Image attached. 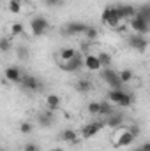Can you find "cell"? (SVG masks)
Returning a JSON list of instances; mask_svg holds the SVG:
<instances>
[{
  "label": "cell",
  "instance_id": "1",
  "mask_svg": "<svg viewBox=\"0 0 150 151\" xmlns=\"http://www.w3.org/2000/svg\"><path fill=\"white\" fill-rule=\"evenodd\" d=\"M122 16H120V11H118V5H108L103 14H101V23L106 25L108 28L113 30H118L120 28V23H122Z\"/></svg>",
  "mask_w": 150,
  "mask_h": 151
},
{
  "label": "cell",
  "instance_id": "2",
  "mask_svg": "<svg viewBox=\"0 0 150 151\" xmlns=\"http://www.w3.org/2000/svg\"><path fill=\"white\" fill-rule=\"evenodd\" d=\"M101 77H103V81H106L110 84L111 90H122V86H124V81L120 79V74L115 69H111V67L103 69L101 70Z\"/></svg>",
  "mask_w": 150,
  "mask_h": 151
},
{
  "label": "cell",
  "instance_id": "3",
  "mask_svg": "<svg viewBox=\"0 0 150 151\" xmlns=\"http://www.w3.org/2000/svg\"><path fill=\"white\" fill-rule=\"evenodd\" d=\"M48 28H50V23H48V19L42 18V16H36V18L30 21V30H32V35H34V37L44 35V34L48 32Z\"/></svg>",
  "mask_w": 150,
  "mask_h": 151
},
{
  "label": "cell",
  "instance_id": "4",
  "mask_svg": "<svg viewBox=\"0 0 150 151\" xmlns=\"http://www.w3.org/2000/svg\"><path fill=\"white\" fill-rule=\"evenodd\" d=\"M104 127H106L104 121H90V123H87V125L81 128V137H83V139H92V137L97 135Z\"/></svg>",
  "mask_w": 150,
  "mask_h": 151
},
{
  "label": "cell",
  "instance_id": "5",
  "mask_svg": "<svg viewBox=\"0 0 150 151\" xmlns=\"http://www.w3.org/2000/svg\"><path fill=\"white\" fill-rule=\"evenodd\" d=\"M127 44L134 51H145L149 47V40L145 39V35H140V34H129L127 35Z\"/></svg>",
  "mask_w": 150,
  "mask_h": 151
},
{
  "label": "cell",
  "instance_id": "6",
  "mask_svg": "<svg viewBox=\"0 0 150 151\" xmlns=\"http://www.w3.org/2000/svg\"><path fill=\"white\" fill-rule=\"evenodd\" d=\"M129 27H131V30H133L134 34H140V35H145V34L150 32V23L145 21L143 18H140V16H134V18L129 21Z\"/></svg>",
  "mask_w": 150,
  "mask_h": 151
},
{
  "label": "cell",
  "instance_id": "7",
  "mask_svg": "<svg viewBox=\"0 0 150 151\" xmlns=\"http://www.w3.org/2000/svg\"><path fill=\"white\" fill-rule=\"evenodd\" d=\"M87 27H88V25H85V23H81V21H71V23H67V25L64 27L62 34H64V35H83L85 30H87Z\"/></svg>",
  "mask_w": 150,
  "mask_h": 151
},
{
  "label": "cell",
  "instance_id": "8",
  "mask_svg": "<svg viewBox=\"0 0 150 151\" xmlns=\"http://www.w3.org/2000/svg\"><path fill=\"white\" fill-rule=\"evenodd\" d=\"M4 76H5L7 81H11V83H14V84H21V81H23V77H25V74L21 72V69L16 67V65L7 67V69L4 70Z\"/></svg>",
  "mask_w": 150,
  "mask_h": 151
},
{
  "label": "cell",
  "instance_id": "9",
  "mask_svg": "<svg viewBox=\"0 0 150 151\" xmlns=\"http://www.w3.org/2000/svg\"><path fill=\"white\" fill-rule=\"evenodd\" d=\"M83 67L88 69L90 72H97V70H103V63L99 62L97 55H85L83 56Z\"/></svg>",
  "mask_w": 150,
  "mask_h": 151
},
{
  "label": "cell",
  "instance_id": "10",
  "mask_svg": "<svg viewBox=\"0 0 150 151\" xmlns=\"http://www.w3.org/2000/svg\"><path fill=\"white\" fill-rule=\"evenodd\" d=\"M60 67H62L66 72H78V70L83 67V56H81V55H76L73 60H69V62H62Z\"/></svg>",
  "mask_w": 150,
  "mask_h": 151
},
{
  "label": "cell",
  "instance_id": "11",
  "mask_svg": "<svg viewBox=\"0 0 150 151\" xmlns=\"http://www.w3.org/2000/svg\"><path fill=\"white\" fill-rule=\"evenodd\" d=\"M23 90H28V91H39L41 90V83L36 76H30V74H25L21 84H20Z\"/></svg>",
  "mask_w": 150,
  "mask_h": 151
},
{
  "label": "cell",
  "instance_id": "12",
  "mask_svg": "<svg viewBox=\"0 0 150 151\" xmlns=\"http://www.w3.org/2000/svg\"><path fill=\"white\" fill-rule=\"evenodd\" d=\"M44 104H46V109H50V111H58L60 109V106H62V99L57 95V93H50V95H46V99H44Z\"/></svg>",
  "mask_w": 150,
  "mask_h": 151
},
{
  "label": "cell",
  "instance_id": "13",
  "mask_svg": "<svg viewBox=\"0 0 150 151\" xmlns=\"http://www.w3.org/2000/svg\"><path fill=\"white\" fill-rule=\"evenodd\" d=\"M104 125L106 127H110V128H118V127H122L124 125V114L122 113H113V114H110L106 119H104Z\"/></svg>",
  "mask_w": 150,
  "mask_h": 151
},
{
  "label": "cell",
  "instance_id": "14",
  "mask_svg": "<svg viewBox=\"0 0 150 151\" xmlns=\"http://www.w3.org/2000/svg\"><path fill=\"white\" fill-rule=\"evenodd\" d=\"M118 11H120V16H122V19L124 21H131L136 14H138V9L134 7V5H129V4H125V5H118Z\"/></svg>",
  "mask_w": 150,
  "mask_h": 151
},
{
  "label": "cell",
  "instance_id": "15",
  "mask_svg": "<svg viewBox=\"0 0 150 151\" xmlns=\"http://www.w3.org/2000/svg\"><path fill=\"white\" fill-rule=\"evenodd\" d=\"M39 123H41V127H44V128H48V127H51L53 123H55V111H50V109H46L44 113L39 114Z\"/></svg>",
  "mask_w": 150,
  "mask_h": 151
},
{
  "label": "cell",
  "instance_id": "16",
  "mask_svg": "<svg viewBox=\"0 0 150 151\" xmlns=\"http://www.w3.org/2000/svg\"><path fill=\"white\" fill-rule=\"evenodd\" d=\"M60 139L64 142H67V144H76L79 141V135H78V132H74L73 128H66V130L60 132Z\"/></svg>",
  "mask_w": 150,
  "mask_h": 151
},
{
  "label": "cell",
  "instance_id": "17",
  "mask_svg": "<svg viewBox=\"0 0 150 151\" xmlns=\"http://www.w3.org/2000/svg\"><path fill=\"white\" fill-rule=\"evenodd\" d=\"M134 141H136V137H134V135H133V134L129 132V125H127V132H125V134H124V135H122V137L118 139V142L115 144V148H124V146H131V144H133Z\"/></svg>",
  "mask_w": 150,
  "mask_h": 151
},
{
  "label": "cell",
  "instance_id": "18",
  "mask_svg": "<svg viewBox=\"0 0 150 151\" xmlns=\"http://www.w3.org/2000/svg\"><path fill=\"white\" fill-rule=\"evenodd\" d=\"M76 55V49L74 47H62L60 49V53H58V58H60V63L62 62H69V60H73Z\"/></svg>",
  "mask_w": 150,
  "mask_h": 151
},
{
  "label": "cell",
  "instance_id": "19",
  "mask_svg": "<svg viewBox=\"0 0 150 151\" xmlns=\"http://www.w3.org/2000/svg\"><path fill=\"white\" fill-rule=\"evenodd\" d=\"M124 95H125V91H122V90H111L108 93V100L115 106H120L122 100H124Z\"/></svg>",
  "mask_w": 150,
  "mask_h": 151
},
{
  "label": "cell",
  "instance_id": "20",
  "mask_svg": "<svg viewBox=\"0 0 150 151\" xmlns=\"http://www.w3.org/2000/svg\"><path fill=\"white\" fill-rule=\"evenodd\" d=\"M113 106H115V104H111L110 100H103V102H101V116H99V118H104V119H106L110 114L115 113V107H113Z\"/></svg>",
  "mask_w": 150,
  "mask_h": 151
},
{
  "label": "cell",
  "instance_id": "21",
  "mask_svg": "<svg viewBox=\"0 0 150 151\" xmlns=\"http://www.w3.org/2000/svg\"><path fill=\"white\" fill-rule=\"evenodd\" d=\"M74 88L79 91V93H88V91L92 90V83H90L88 79L81 77V79H78V83L74 84Z\"/></svg>",
  "mask_w": 150,
  "mask_h": 151
},
{
  "label": "cell",
  "instance_id": "22",
  "mask_svg": "<svg viewBox=\"0 0 150 151\" xmlns=\"http://www.w3.org/2000/svg\"><path fill=\"white\" fill-rule=\"evenodd\" d=\"M97 58H99V62L103 63V69H108V67H111L113 56L110 55V53H106V51H101V53L97 55Z\"/></svg>",
  "mask_w": 150,
  "mask_h": 151
},
{
  "label": "cell",
  "instance_id": "23",
  "mask_svg": "<svg viewBox=\"0 0 150 151\" xmlns=\"http://www.w3.org/2000/svg\"><path fill=\"white\" fill-rule=\"evenodd\" d=\"M83 35H85V39H87V40H90V42H94V40H97V37H99V30H97L95 27H92V25H88Z\"/></svg>",
  "mask_w": 150,
  "mask_h": 151
},
{
  "label": "cell",
  "instance_id": "24",
  "mask_svg": "<svg viewBox=\"0 0 150 151\" xmlns=\"http://www.w3.org/2000/svg\"><path fill=\"white\" fill-rule=\"evenodd\" d=\"M118 74H120V79L124 81V84H129V83L134 79V72H133L131 69H122Z\"/></svg>",
  "mask_w": 150,
  "mask_h": 151
},
{
  "label": "cell",
  "instance_id": "25",
  "mask_svg": "<svg viewBox=\"0 0 150 151\" xmlns=\"http://www.w3.org/2000/svg\"><path fill=\"white\" fill-rule=\"evenodd\" d=\"M125 132H127V125H122V127H118V128H115V130H113V137H111L113 146L118 142V139H120V137H122Z\"/></svg>",
  "mask_w": 150,
  "mask_h": 151
},
{
  "label": "cell",
  "instance_id": "26",
  "mask_svg": "<svg viewBox=\"0 0 150 151\" xmlns=\"http://www.w3.org/2000/svg\"><path fill=\"white\" fill-rule=\"evenodd\" d=\"M136 16L143 18L145 21H149L150 23V4H143V5L138 9V14H136Z\"/></svg>",
  "mask_w": 150,
  "mask_h": 151
},
{
  "label": "cell",
  "instance_id": "27",
  "mask_svg": "<svg viewBox=\"0 0 150 151\" xmlns=\"http://www.w3.org/2000/svg\"><path fill=\"white\" fill-rule=\"evenodd\" d=\"M87 111L88 114H92V116H101V102H90L88 106H87Z\"/></svg>",
  "mask_w": 150,
  "mask_h": 151
},
{
  "label": "cell",
  "instance_id": "28",
  "mask_svg": "<svg viewBox=\"0 0 150 151\" xmlns=\"http://www.w3.org/2000/svg\"><path fill=\"white\" fill-rule=\"evenodd\" d=\"M9 11L12 14H20L21 12V0H9Z\"/></svg>",
  "mask_w": 150,
  "mask_h": 151
},
{
  "label": "cell",
  "instance_id": "29",
  "mask_svg": "<svg viewBox=\"0 0 150 151\" xmlns=\"http://www.w3.org/2000/svg\"><path fill=\"white\" fill-rule=\"evenodd\" d=\"M11 34L12 35H23L25 34V27L21 23H12L11 25Z\"/></svg>",
  "mask_w": 150,
  "mask_h": 151
},
{
  "label": "cell",
  "instance_id": "30",
  "mask_svg": "<svg viewBox=\"0 0 150 151\" xmlns=\"http://www.w3.org/2000/svg\"><path fill=\"white\" fill-rule=\"evenodd\" d=\"M20 132H21V134H25V135H28V134H32V132H34V125H32L30 121H23V123L20 125Z\"/></svg>",
  "mask_w": 150,
  "mask_h": 151
},
{
  "label": "cell",
  "instance_id": "31",
  "mask_svg": "<svg viewBox=\"0 0 150 151\" xmlns=\"http://www.w3.org/2000/svg\"><path fill=\"white\" fill-rule=\"evenodd\" d=\"M16 53H18V58H20V60H27L28 55H30L28 47H25V46H18V47H16Z\"/></svg>",
  "mask_w": 150,
  "mask_h": 151
},
{
  "label": "cell",
  "instance_id": "32",
  "mask_svg": "<svg viewBox=\"0 0 150 151\" xmlns=\"http://www.w3.org/2000/svg\"><path fill=\"white\" fill-rule=\"evenodd\" d=\"M11 47H12L11 40H9L7 37H2V40H0V49H2V53H7Z\"/></svg>",
  "mask_w": 150,
  "mask_h": 151
},
{
  "label": "cell",
  "instance_id": "33",
  "mask_svg": "<svg viewBox=\"0 0 150 151\" xmlns=\"http://www.w3.org/2000/svg\"><path fill=\"white\" fill-rule=\"evenodd\" d=\"M129 132H131V134H133V135L138 139V137H140V132H141V128H140V127L134 123V125H129Z\"/></svg>",
  "mask_w": 150,
  "mask_h": 151
},
{
  "label": "cell",
  "instance_id": "34",
  "mask_svg": "<svg viewBox=\"0 0 150 151\" xmlns=\"http://www.w3.org/2000/svg\"><path fill=\"white\" fill-rule=\"evenodd\" d=\"M44 4L48 7H60L64 4V0H44Z\"/></svg>",
  "mask_w": 150,
  "mask_h": 151
},
{
  "label": "cell",
  "instance_id": "35",
  "mask_svg": "<svg viewBox=\"0 0 150 151\" xmlns=\"http://www.w3.org/2000/svg\"><path fill=\"white\" fill-rule=\"evenodd\" d=\"M23 151H39V146L36 142H27V144L23 146Z\"/></svg>",
  "mask_w": 150,
  "mask_h": 151
},
{
  "label": "cell",
  "instance_id": "36",
  "mask_svg": "<svg viewBox=\"0 0 150 151\" xmlns=\"http://www.w3.org/2000/svg\"><path fill=\"white\" fill-rule=\"evenodd\" d=\"M140 146H141V150H143V151H150V141H145V142H141Z\"/></svg>",
  "mask_w": 150,
  "mask_h": 151
},
{
  "label": "cell",
  "instance_id": "37",
  "mask_svg": "<svg viewBox=\"0 0 150 151\" xmlns=\"http://www.w3.org/2000/svg\"><path fill=\"white\" fill-rule=\"evenodd\" d=\"M133 151H143V150H141V146H138V148H134Z\"/></svg>",
  "mask_w": 150,
  "mask_h": 151
},
{
  "label": "cell",
  "instance_id": "38",
  "mask_svg": "<svg viewBox=\"0 0 150 151\" xmlns=\"http://www.w3.org/2000/svg\"><path fill=\"white\" fill-rule=\"evenodd\" d=\"M51 151H64V150H62V148H53Z\"/></svg>",
  "mask_w": 150,
  "mask_h": 151
}]
</instances>
